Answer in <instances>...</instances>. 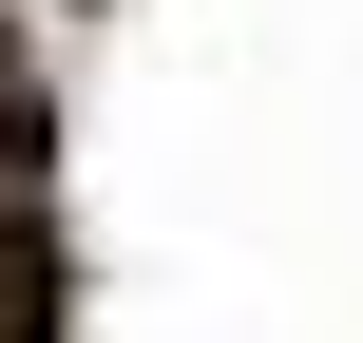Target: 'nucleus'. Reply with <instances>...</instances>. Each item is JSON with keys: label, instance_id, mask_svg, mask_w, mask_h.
<instances>
[{"label": "nucleus", "instance_id": "f257e3e1", "mask_svg": "<svg viewBox=\"0 0 363 343\" xmlns=\"http://www.w3.org/2000/svg\"><path fill=\"white\" fill-rule=\"evenodd\" d=\"M38 286H57V267H38V229H19V191H0V343H38Z\"/></svg>", "mask_w": 363, "mask_h": 343}]
</instances>
